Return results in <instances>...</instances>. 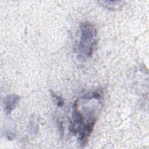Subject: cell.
I'll use <instances>...</instances> for the list:
<instances>
[{"label":"cell","instance_id":"obj_1","mask_svg":"<svg viewBox=\"0 0 149 149\" xmlns=\"http://www.w3.org/2000/svg\"><path fill=\"white\" fill-rule=\"evenodd\" d=\"M100 95L97 93L81 98L73 106L71 131L77 134L84 145L91 133L96 122L97 114L101 107Z\"/></svg>","mask_w":149,"mask_h":149},{"label":"cell","instance_id":"obj_2","mask_svg":"<svg viewBox=\"0 0 149 149\" xmlns=\"http://www.w3.org/2000/svg\"><path fill=\"white\" fill-rule=\"evenodd\" d=\"M97 30L90 22H84L80 26V37L77 47L78 56L81 59L90 57L97 43Z\"/></svg>","mask_w":149,"mask_h":149},{"label":"cell","instance_id":"obj_3","mask_svg":"<svg viewBox=\"0 0 149 149\" xmlns=\"http://www.w3.org/2000/svg\"><path fill=\"white\" fill-rule=\"evenodd\" d=\"M19 97L16 94H10L6 96L4 100V109L7 115L10 114L15 109L19 102Z\"/></svg>","mask_w":149,"mask_h":149},{"label":"cell","instance_id":"obj_4","mask_svg":"<svg viewBox=\"0 0 149 149\" xmlns=\"http://www.w3.org/2000/svg\"><path fill=\"white\" fill-rule=\"evenodd\" d=\"M100 2H101L103 6H105L108 9H117L118 8H119L123 2L122 1H100Z\"/></svg>","mask_w":149,"mask_h":149}]
</instances>
